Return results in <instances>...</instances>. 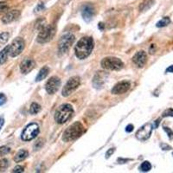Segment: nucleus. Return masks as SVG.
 <instances>
[{
    "label": "nucleus",
    "mask_w": 173,
    "mask_h": 173,
    "mask_svg": "<svg viewBox=\"0 0 173 173\" xmlns=\"http://www.w3.org/2000/svg\"><path fill=\"white\" fill-rule=\"evenodd\" d=\"M151 169V163L148 162V161H145V162H143L141 164H140V170L141 171L146 172V171H149Z\"/></svg>",
    "instance_id": "22"
},
{
    "label": "nucleus",
    "mask_w": 173,
    "mask_h": 173,
    "mask_svg": "<svg viewBox=\"0 0 173 173\" xmlns=\"http://www.w3.org/2000/svg\"><path fill=\"white\" fill-rule=\"evenodd\" d=\"M113 152H114V149H113V148H111V149H109L108 151H106V157H109L111 156V155H112Z\"/></svg>",
    "instance_id": "32"
},
{
    "label": "nucleus",
    "mask_w": 173,
    "mask_h": 173,
    "mask_svg": "<svg viewBox=\"0 0 173 173\" xmlns=\"http://www.w3.org/2000/svg\"><path fill=\"white\" fill-rule=\"evenodd\" d=\"M101 67L106 70H119L124 66V63L121 60L116 57H106L101 62Z\"/></svg>",
    "instance_id": "5"
},
{
    "label": "nucleus",
    "mask_w": 173,
    "mask_h": 173,
    "mask_svg": "<svg viewBox=\"0 0 173 173\" xmlns=\"http://www.w3.org/2000/svg\"><path fill=\"white\" fill-rule=\"evenodd\" d=\"M60 85H61L60 79L56 76H53V77H51L48 80L46 86H45V88H46V91L48 92V94L54 95L57 92V90L59 89Z\"/></svg>",
    "instance_id": "11"
},
{
    "label": "nucleus",
    "mask_w": 173,
    "mask_h": 173,
    "mask_svg": "<svg viewBox=\"0 0 173 173\" xmlns=\"http://www.w3.org/2000/svg\"><path fill=\"white\" fill-rule=\"evenodd\" d=\"M43 8H44V5H43V4H40L39 5L37 6V8L36 9V11H38V10H39V11H40L41 10H42V9H43Z\"/></svg>",
    "instance_id": "35"
},
{
    "label": "nucleus",
    "mask_w": 173,
    "mask_h": 173,
    "mask_svg": "<svg viewBox=\"0 0 173 173\" xmlns=\"http://www.w3.org/2000/svg\"><path fill=\"white\" fill-rule=\"evenodd\" d=\"M7 9H8V5H6L5 3H4V2H0V12H1V11H6Z\"/></svg>",
    "instance_id": "30"
},
{
    "label": "nucleus",
    "mask_w": 173,
    "mask_h": 173,
    "mask_svg": "<svg viewBox=\"0 0 173 173\" xmlns=\"http://www.w3.org/2000/svg\"><path fill=\"white\" fill-rule=\"evenodd\" d=\"M50 72V68L48 67H43V68H41V70L38 73V74L36 77V81H43V79L46 78V76L49 74Z\"/></svg>",
    "instance_id": "18"
},
{
    "label": "nucleus",
    "mask_w": 173,
    "mask_h": 173,
    "mask_svg": "<svg viewBox=\"0 0 173 173\" xmlns=\"http://www.w3.org/2000/svg\"><path fill=\"white\" fill-rule=\"evenodd\" d=\"M172 155H173V153H172Z\"/></svg>",
    "instance_id": "37"
},
{
    "label": "nucleus",
    "mask_w": 173,
    "mask_h": 173,
    "mask_svg": "<svg viewBox=\"0 0 173 173\" xmlns=\"http://www.w3.org/2000/svg\"><path fill=\"white\" fill-rule=\"evenodd\" d=\"M170 22H171V19L169 17H164L160 21H158V22H157V27H158V28L165 27V26H167L168 24H170Z\"/></svg>",
    "instance_id": "20"
},
{
    "label": "nucleus",
    "mask_w": 173,
    "mask_h": 173,
    "mask_svg": "<svg viewBox=\"0 0 173 173\" xmlns=\"http://www.w3.org/2000/svg\"><path fill=\"white\" fill-rule=\"evenodd\" d=\"M8 55L11 57H16L18 55H20L23 50L25 47V43L22 38L17 37L13 40L11 45H8Z\"/></svg>",
    "instance_id": "7"
},
{
    "label": "nucleus",
    "mask_w": 173,
    "mask_h": 173,
    "mask_svg": "<svg viewBox=\"0 0 173 173\" xmlns=\"http://www.w3.org/2000/svg\"><path fill=\"white\" fill-rule=\"evenodd\" d=\"M161 147H162L163 150H170L171 149V146L165 145V144H161Z\"/></svg>",
    "instance_id": "33"
},
{
    "label": "nucleus",
    "mask_w": 173,
    "mask_h": 173,
    "mask_svg": "<svg viewBox=\"0 0 173 173\" xmlns=\"http://www.w3.org/2000/svg\"><path fill=\"white\" fill-rule=\"evenodd\" d=\"M8 48L9 46H6L5 48L3 50L0 52V64H4L7 61V57H8Z\"/></svg>",
    "instance_id": "19"
},
{
    "label": "nucleus",
    "mask_w": 173,
    "mask_h": 173,
    "mask_svg": "<svg viewBox=\"0 0 173 173\" xmlns=\"http://www.w3.org/2000/svg\"><path fill=\"white\" fill-rule=\"evenodd\" d=\"M85 132L83 125L81 122H75L69 126L62 135V140L65 142H70L81 137Z\"/></svg>",
    "instance_id": "2"
},
{
    "label": "nucleus",
    "mask_w": 173,
    "mask_h": 173,
    "mask_svg": "<svg viewBox=\"0 0 173 173\" xmlns=\"http://www.w3.org/2000/svg\"><path fill=\"white\" fill-rule=\"evenodd\" d=\"M4 124H5V119L3 117H0V130L2 129L3 126H4Z\"/></svg>",
    "instance_id": "34"
},
{
    "label": "nucleus",
    "mask_w": 173,
    "mask_h": 173,
    "mask_svg": "<svg viewBox=\"0 0 173 173\" xmlns=\"http://www.w3.org/2000/svg\"><path fill=\"white\" fill-rule=\"evenodd\" d=\"M126 131L127 133H132V132L133 131V126L132 124L128 125V126L126 127Z\"/></svg>",
    "instance_id": "31"
},
{
    "label": "nucleus",
    "mask_w": 173,
    "mask_h": 173,
    "mask_svg": "<svg viewBox=\"0 0 173 173\" xmlns=\"http://www.w3.org/2000/svg\"><path fill=\"white\" fill-rule=\"evenodd\" d=\"M56 35V27L53 25H45L41 29L37 36V42L40 43H46L50 42Z\"/></svg>",
    "instance_id": "4"
},
{
    "label": "nucleus",
    "mask_w": 173,
    "mask_h": 173,
    "mask_svg": "<svg viewBox=\"0 0 173 173\" xmlns=\"http://www.w3.org/2000/svg\"><path fill=\"white\" fill-rule=\"evenodd\" d=\"M40 110H41V106L37 104V103H32L31 105H30V108H29V112L31 113V114H36V113H38L40 112Z\"/></svg>",
    "instance_id": "21"
},
{
    "label": "nucleus",
    "mask_w": 173,
    "mask_h": 173,
    "mask_svg": "<svg viewBox=\"0 0 173 173\" xmlns=\"http://www.w3.org/2000/svg\"><path fill=\"white\" fill-rule=\"evenodd\" d=\"M39 126L36 123H30L23 129L21 138L23 141L34 140L39 133Z\"/></svg>",
    "instance_id": "6"
},
{
    "label": "nucleus",
    "mask_w": 173,
    "mask_h": 173,
    "mask_svg": "<svg viewBox=\"0 0 173 173\" xmlns=\"http://www.w3.org/2000/svg\"><path fill=\"white\" fill-rule=\"evenodd\" d=\"M94 14H95V10L91 5H86L83 6L82 11H81V15L86 22H90L94 17Z\"/></svg>",
    "instance_id": "16"
},
{
    "label": "nucleus",
    "mask_w": 173,
    "mask_h": 173,
    "mask_svg": "<svg viewBox=\"0 0 173 173\" xmlns=\"http://www.w3.org/2000/svg\"><path fill=\"white\" fill-rule=\"evenodd\" d=\"M36 66V62L34 60L30 58L24 59L20 64V70L22 74H28Z\"/></svg>",
    "instance_id": "14"
},
{
    "label": "nucleus",
    "mask_w": 173,
    "mask_h": 173,
    "mask_svg": "<svg viewBox=\"0 0 173 173\" xmlns=\"http://www.w3.org/2000/svg\"><path fill=\"white\" fill-rule=\"evenodd\" d=\"M94 49V40L90 36H85L77 43L74 48L75 56L79 59H85L91 54Z\"/></svg>",
    "instance_id": "1"
},
{
    "label": "nucleus",
    "mask_w": 173,
    "mask_h": 173,
    "mask_svg": "<svg viewBox=\"0 0 173 173\" xmlns=\"http://www.w3.org/2000/svg\"><path fill=\"white\" fill-rule=\"evenodd\" d=\"M9 166V161L4 158V159H1L0 160V172L2 171H5L6 169Z\"/></svg>",
    "instance_id": "23"
},
{
    "label": "nucleus",
    "mask_w": 173,
    "mask_h": 173,
    "mask_svg": "<svg viewBox=\"0 0 173 173\" xmlns=\"http://www.w3.org/2000/svg\"><path fill=\"white\" fill-rule=\"evenodd\" d=\"M74 42V36L73 34L67 33L63 35L61 40L59 41V47H58L59 52H61V54L66 53L70 49Z\"/></svg>",
    "instance_id": "8"
},
{
    "label": "nucleus",
    "mask_w": 173,
    "mask_h": 173,
    "mask_svg": "<svg viewBox=\"0 0 173 173\" xmlns=\"http://www.w3.org/2000/svg\"><path fill=\"white\" fill-rule=\"evenodd\" d=\"M9 37H10V34L8 32H3L0 34V43L2 44L6 43L7 41L9 40Z\"/></svg>",
    "instance_id": "24"
},
{
    "label": "nucleus",
    "mask_w": 173,
    "mask_h": 173,
    "mask_svg": "<svg viewBox=\"0 0 173 173\" xmlns=\"http://www.w3.org/2000/svg\"><path fill=\"white\" fill-rule=\"evenodd\" d=\"M164 130L167 133L168 136H169V138L170 139H172L173 138V132L171 130L170 128H168V127H166V126H164Z\"/></svg>",
    "instance_id": "27"
},
{
    "label": "nucleus",
    "mask_w": 173,
    "mask_h": 173,
    "mask_svg": "<svg viewBox=\"0 0 173 173\" xmlns=\"http://www.w3.org/2000/svg\"><path fill=\"white\" fill-rule=\"evenodd\" d=\"M80 84H81V79L79 78L78 76L71 77L67 81V83L65 84V86L63 87L61 94L64 97H67L68 95H71L73 92L78 88Z\"/></svg>",
    "instance_id": "9"
},
{
    "label": "nucleus",
    "mask_w": 173,
    "mask_h": 173,
    "mask_svg": "<svg viewBox=\"0 0 173 173\" xmlns=\"http://www.w3.org/2000/svg\"><path fill=\"white\" fill-rule=\"evenodd\" d=\"M74 113L73 106L70 104H62L56 109L55 120L58 124H64L67 121Z\"/></svg>",
    "instance_id": "3"
},
{
    "label": "nucleus",
    "mask_w": 173,
    "mask_h": 173,
    "mask_svg": "<svg viewBox=\"0 0 173 173\" xmlns=\"http://www.w3.org/2000/svg\"><path fill=\"white\" fill-rule=\"evenodd\" d=\"M130 87H131V84L127 81H120L112 88V93L113 95H122L128 91Z\"/></svg>",
    "instance_id": "12"
},
{
    "label": "nucleus",
    "mask_w": 173,
    "mask_h": 173,
    "mask_svg": "<svg viewBox=\"0 0 173 173\" xmlns=\"http://www.w3.org/2000/svg\"><path fill=\"white\" fill-rule=\"evenodd\" d=\"M163 117H173V109L169 108L163 112Z\"/></svg>",
    "instance_id": "26"
},
{
    "label": "nucleus",
    "mask_w": 173,
    "mask_h": 173,
    "mask_svg": "<svg viewBox=\"0 0 173 173\" xmlns=\"http://www.w3.org/2000/svg\"><path fill=\"white\" fill-rule=\"evenodd\" d=\"M19 16H20V11H17V10L8 11L6 14H5V16L2 17V22L5 24L10 23V22H12L13 21L17 20Z\"/></svg>",
    "instance_id": "15"
},
{
    "label": "nucleus",
    "mask_w": 173,
    "mask_h": 173,
    "mask_svg": "<svg viewBox=\"0 0 173 173\" xmlns=\"http://www.w3.org/2000/svg\"><path fill=\"white\" fill-rule=\"evenodd\" d=\"M28 151H26V150H20L14 157V161L17 163L21 162L22 160H24L28 157Z\"/></svg>",
    "instance_id": "17"
},
{
    "label": "nucleus",
    "mask_w": 173,
    "mask_h": 173,
    "mask_svg": "<svg viewBox=\"0 0 173 173\" xmlns=\"http://www.w3.org/2000/svg\"><path fill=\"white\" fill-rule=\"evenodd\" d=\"M11 151V149L7 146H2L0 147V157L5 156Z\"/></svg>",
    "instance_id": "25"
},
{
    "label": "nucleus",
    "mask_w": 173,
    "mask_h": 173,
    "mask_svg": "<svg viewBox=\"0 0 173 173\" xmlns=\"http://www.w3.org/2000/svg\"><path fill=\"white\" fill-rule=\"evenodd\" d=\"M165 72L166 73H173V65H171V66H170V67H168Z\"/></svg>",
    "instance_id": "36"
},
{
    "label": "nucleus",
    "mask_w": 173,
    "mask_h": 173,
    "mask_svg": "<svg viewBox=\"0 0 173 173\" xmlns=\"http://www.w3.org/2000/svg\"><path fill=\"white\" fill-rule=\"evenodd\" d=\"M152 128H153V126L150 124V123H147L144 125L143 126H141L136 133V138L139 140L141 141H144V140H148L151 136V132H152Z\"/></svg>",
    "instance_id": "10"
},
{
    "label": "nucleus",
    "mask_w": 173,
    "mask_h": 173,
    "mask_svg": "<svg viewBox=\"0 0 173 173\" xmlns=\"http://www.w3.org/2000/svg\"><path fill=\"white\" fill-rule=\"evenodd\" d=\"M6 102V96L4 94H0V106L4 105Z\"/></svg>",
    "instance_id": "29"
},
{
    "label": "nucleus",
    "mask_w": 173,
    "mask_h": 173,
    "mask_svg": "<svg viewBox=\"0 0 173 173\" xmlns=\"http://www.w3.org/2000/svg\"><path fill=\"white\" fill-rule=\"evenodd\" d=\"M147 61V56L145 51H139L133 57V63L138 67H143Z\"/></svg>",
    "instance_id": "13"
},
{
    "label": "nucleus",
    "mask_w": 173,
    "mask_h": 173,
    "mask_svg": "<svg viewBox=\"0 0 173 173\" xmlns=\"http://www.w3.org/2000/svg\"><path fill=\"white\" fill-rule=\"evenodd\" d=\"M12 172H23V167L21 165H17L12 170Z\"/></svg>",
    "instance_id": "28"
}]
</instances>
